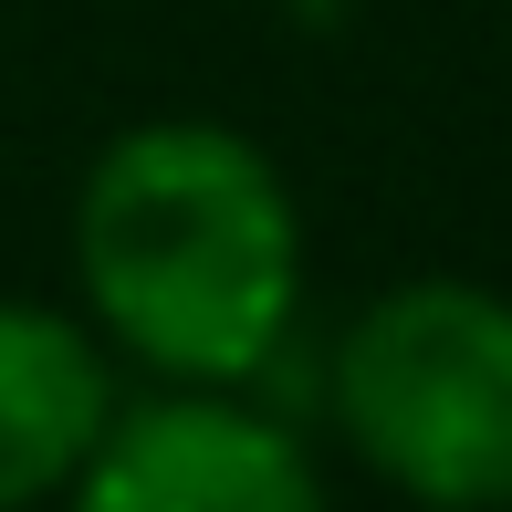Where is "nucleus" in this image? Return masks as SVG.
<instances>
[{
	"label": "nucleus",
	"instance_id": "obj_1",
	"mask_svg": "<svg viewBox=\"0 0 512 512\" xmlns=\"http://www.w3.org/2000/svg\"><path fill=\"white\" fill-rule=\"evenodd\" d=\"M84 324L147 377L251 387L304 314V209L241 126L147 115L74 189Z\"/></svg>",
	"mask_w": 512,
	"mask_h": 512
},
{
	"label": "nucleus",
	"instance_id": "obj_2",
	"mask_svg": "<svg viewBox=\"0 0 512 512\" xmlns=\"http://www.w3.org/2000/svg\"><path fill=\"white\" fill-rule=\"evenodd\" d=\"M335 439L408 502H512V293L418 272L345 314L324 356Z\"/></svg>",
	"mask_w": 512,
	"mask_h": 512
},
{
	"label": "nucleus",
	"instance_id": "obj_3",
	"mask_svg": "<svg viewBox=\"0 0 512 512\" xmlns=\"http://www.w3.org/2000/svg\"><path fill=\"white\" fill-rule=\"evenodd\" d=\"M74 502L95 512H314L324 471L304 429L251 408L241 387L157 377V398H115L105 439L84 450Z\"/></svg>",
	"mask_w": 512,
	"mask_h": 512
},
{
	"label": "nucleus",
	"instance_id": "obj_4",
	"mask_svg": "<svg viewBox=\"0 0 512 512\" xmlns=\"http://www.w3.org/2000/svg\"><path fill=\"white\" fill-rule=\"evenodd\" d=\"M115 418V366L105 335L53 304L0 293V512L74 492L84 450Z\"/></svg>",
	"mask_w": 512,
	"mask_h": 512
}]
</instances>
